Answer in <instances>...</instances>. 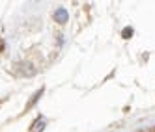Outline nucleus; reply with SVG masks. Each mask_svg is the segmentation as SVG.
I'll use <instances>...</instances> for the list:
<instances>
[{
  "instance_id": "1",
  "label": "nucleus",
  "mask_w": 155,
  "mask_h": 132,
  "mask_svg": "<svg viewBox=\"0 0 155 132\" xmlns=\"http://www.w3.org/2000/svg\"><path fill=\"white\" fill-rule=\"evenodd\" d=\"M56 20H58V23H62V20H65V17H68V13H65L64 11V9H58V11H56Z\"/></svg>"
}]
</instances>
